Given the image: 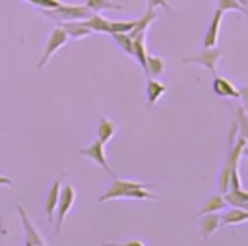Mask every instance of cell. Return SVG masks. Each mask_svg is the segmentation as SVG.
Returning <instances> with one entry per match:
<instances>
[{
    "label": "cell",
    "instance_id": "obj_1",
    "mask_svg": "<svg viewBox=\"0 0 248 246\" xmlns=\"http://www.w3.org/2000/svg\"><path fill=\"white\" fill-rule=\"evenodd\" d=\"M149 184L141 182H132V180H120L114 176L112 186L99 198V201L107 200H116V198H134V200H157L155 194L149 192Z\"/></svg>",
    "mask_w": 248,
    "mask_h": 246
},
{
    "label": "cell",
    "instance_id": "obj_2",
    "mask_svg": "<svg viewBox=\"0 0 248 246\" xmlns=\"http://www.w3.org/2000/svg\"><path fill=\"white\" fill-rule=\"evenodd\" d=\"M45 17L52 19L54 23H60V21H76V19H85L91 10L85 8V6H74V4H60L58 8H52V10H41Z\"/></svg>",
    "mask_w": 248,
    "mask_h": 246
},
{
    "label": "cell",
    "instance_id": "obj_3",
    "mask_svg": "<svg viewBox=\"0 0 248 246\" xmlns=\"http://www.w3.org/2000/svg\"><path fill=\"white\" fill-rule=\"evenodd\" d=\"M74 200H76V190H74V186H70V184L60 186V194H58V201H56V227H54L56 232L60 231V227H62V223H64L68 211L72 209Z\"/></svg>",
    "mask_w": 248,
    "mask_h": 246
},
{
    "label": "cell",
    "instance_id": "obj_4",
    "mask_svg": "<svg viewBox=\"0 0 248 246\" xmlns=\"http://www.w3.org/2000/svg\"><path fill=\"white\" fill-rule=\"evenodd\" d=\"M68 33L58 25V27H54L52 31H50V35H48V41H46V46H45V52H43V56H41V60H39V64H37V68H43L52 56H54V52L58 50V48H62L66 43H68Z\"/></svg>",
    "mask_w": 248,
    "mask_h": 246
},
{
    "label": "cell",
    "instance_id": "obj_5",
    "mask_svg": "<svg viewBox=\"0 0 248 246\" xmlns=\"http://www.w3.org/2000/svg\"><path fill=\"white\" fill-rule=\"evenodd\" d=\"M219 60H221V50L217 46H203L202 52H198L194 56H188V58H182V62H186V64H202L213 76H215V66H217Z\"/></svg>",
    "mask_w": 248,
    "mask_h": 246
},
{
    "label": "cell",
    "instance_id": "obj_6",
    "mask_svg": "<svg viewBox=\"0 0 248 246\" xmlns=\"http://www.w3.org/2000/svg\"><path fill=\"white\" fill-rule=\"evenodd\" d=\"M17 213H19V221H21V227H23V244L25 246H45V240H43L41 232L33 227V223L29 221V215L23 209L21 203H17Z\"/></svg>",
    "mask_w": 248,
    "mask_h": 246
},
{
    "label": "cell",
    "instance_id": "obj_7",
    "mask_svg": "<svg viewBox=\"0 0 248 246\" xmlns=\"http://www.w3.org/2000/svg\"><path fill=\"white\" fill-rule=\"evenodd\" d=\"M79 155L89 157V159H91V161H95L99 167H103L107 172H110L112 176H116V174L108 169V163H107V157H105V143H103L101 139H95L91 145H87V147L79 149Z\"/></svg>",
    "mask_w": 248,
    "mask_h": 246
},
{
    "label": "cell",
    "instance_id": "obj_8",
    "mask_svg": "<svg viewBox=\"0 0 248 246\" xmlns=\"http://www.w3.org/2000/svg\"><path fill=\"white\" fill-rule=\"evenodd\" d=\"M221 17H223V12L215 8V12H213V15H211V21H209V27H207V31H205L203 46H215V45H217L219 29H221Z\"/></svg>",
    "mask_w": 248,
    "mask_h": 246
},
{
    "label": "cell",
    "instance_id": "obj_9",
    "mask_svg": "<svg viewBox=\"0 0 248 246\" xmlns=\"http://www.w3.org/2000/svg\"><path fill=\"white\" fill-rule=\"evenodd\" d=\"M213 91L219 97H232L238 99V89L234 87V83L223 76H213Z\"/></svg>",
    "mask_w": 248,
    "mask_h": 246
},
{
    "label": "cell",
    "instance_id": "obj_10",
    "mask_svg": "<svg viewBox=\"0 0 248 246\" xmlns=\"http://www.w3.org/2000/svg\"><path fill=\"white\" fill-rule=\"evenodd\" d=\"M200 217H202V223H200V236H202V238H209V236L217 231V227H219V223H221V217L217 215V211L202 213Z\"/></svg>",
    "mask_w": 248,
    "mask_h": 246
},
{
    "label": "cell",
    "instance_id": "obj_11",
    "mask_svg": "<svg viewBox=\"0 0 248 246\" xmlns=\"http://www.w3.org/2000/svg\"><path fill=\"white\" fill-rule=\"evenodd\" d=\"M66 33H68V37H72V39H81V37H87L89 33H91V29L83 23V19H76V21H60L58 23Z\"/></svg>",
    "mask_w": 248,
    "mask_h": 246
},
{
    "label": "cell",
    "instance_id": "obj_12",
    "mask_svg": "<svg viewBox=\"0 0 248 246\" xmlns=\"http://www.w3.org/2000/svg\"><path fill=\"white\" fill-rule=\"evenodd\" d=\"M83 23L91 29V31H99V33H110V19H105L99 12H91Z\"/></svg>",
    "mask_w": 248,
    "mask_h": 246
},
{
    "label": "cell",
    "instance_id": "obj_13",
    "mask_svg": "<svg viewBox=\"0 0 248 246\" xmlns=\"http://www.w3.org/2000/svg\"><path fill=\"white\" fill-rule=\"evenodd\" d=\"M132 54L136 56V60L140 62V66L143 68V74L147 76V52H145V39H143V33L136 35L134 37V50ZM149 77V76H147Z\"/></svg>",
    "mask_w": 248,
    "mask_h": 246
},
{
    "label": "cell",
    "instance_id": "obj_14",
    "mask_svg": "<svg viewBox=\"0 0 248 246\" xmlns=\"http://www.w3.org/2000/svg\"><path fill=\"white\" fill-rule=\"evenodd\" d=\"M165 91L167 87L161 81H157V77H147V105L149 107L157 105V101L165 95Z\"/></svg>",
    "mask_w": 248,
    "mask_h": 246
},
{
    "label": "cell",
    "instance_id": "obj_15",
    "mask_svg": "<svg viewBox=\"0 0 248 246\" xmlns=\"http://www.w3.org/2000/svg\"><path fill=\"white\" fill-rule=\"evenodd\" d=\"M60 186H62V182L56 180V182L50 186V190H48V194H46V198H45V211H46L48 221H52V217H54V209H56V201H58Z\"/></svg>",
    "mask_w": 248,
    "mask_h": 246
},
{
    "label": "cell",
    "instance_id": "obj_16",
    "mask_svg": "<svg viewBox=\"0 0 248 246\" xmlns=\"http://www.w3.org/2000/svg\"><path fill=\"white\" fill-rule=\"evenodd\" d=\"M155 21V10L153 8H147V12L143 14V17H140L138 21H136V25H134V29L130 31V37L134 39L136 35H140V33H145V29L151 25Z\"/></svg>",
    "mask_w": 248,
    "mask_h": 246
},
{
    "label": "cell",
    "instance_id": "obj_17",
    "mask_svg": "<svg viewBox=\"0 0 248 246\" xmlns=\"http://www.w3.org/2000/svg\"><path fill=\"white\" fill-rule=\"evenodd\" d=\"M114 134H116V124L112 120H108V118H101L99 120V128H97V139L107 143Z\"/></svg>",
    "mask_w": 248,
    "mask_h": 246
},
{
    "label": "cell",
    "instance_id": "obj_18",
    "mask_svg": "<svg viewBox=\"0 0 248 246\" xmlns=\"http://www.w3.org/2000/svg\"><path fill=\"white\" fill-rule=\"evenodd\" d=\"M248 219V211L242 207H232L229 209L223 217H221V225H236V223H244Z\"/></svg>",
    "mask_w": 248,
    "mask_h": 246
},
{
    "label": "cell",
    "instance_id": "obj_19",
    "mask_svg": "<svg viewBox=\"0 0 248 246\" xmlns=\"http://www.w3.org/2000/svg\"><path fill=\"white\" fill-rule=\"evenodd\" d=\"M165 72V62L161 56L147 54V76L149 77H159Z\"/></svg>",
    "mask_w": 248,
    "mask_h": 246
},
{
    "label": "cell",
    "instance_id": "obj_20",
    "mask_svg": "<svg viewBox=\"0 0 248 246\" xmlns=\"http://www.w3.org/2000/svg\"><path fill=\"white\" fill-rule=\"evenodd\" d=\"M223 207H227V201H225V198H223V194H215V196H211L205 203H203V207L200 209V213H198V217L202 215V213H211V211H219V209H223Z\"/></svg>",
    "mask_w": 248,
    "mask_h": 246
},
{
    "label": "cell",
    "instance_id": "obj_21",
    "mask_svg": "<svg viewBox=\"0 0 248 246\" xmlns=\"http://www.w3.org/2000/svg\"><path fill=\"white\" fill-rule=\"evenodd\" d=\"M85 8H89L91 12H103V10H122L120 4H114L110 0H87Z\"/></svg>",
    "mask_w": 248,
    "mask_h": 246
},
{
    "label": "cell",
    "instance_id": "obj_22",
    "mask_svg": "<svg viewBox=\"0 0 248 246\" xmlns=\"http://www.w3.org/2000/svg\"><path fill=\"white\" fill-rule=\"evenodd\" d=\"M110 35H112V39L118 43V46L126 54H132V50H134V39L130 37V33H110Z\"/></svg>",
    "mask_w": 248,
    "mask_h": 246
},
{
    "label": "cell",
    "instance_id": "obj_23",
    "mask_svg": "<svg viewBox=\"0 0 248 246\" xmlns=\"http://www.w3.org/2000/svg\"><path fill=\"white\" fill-rule=\"evenodd\" d=\"M229 188H231V169L225 163L219 172V178H217V190H219V194H225Z\"/></svg>",
    "mask_w": 248,
    "mask_h": 246
},
{
    "label": "cell",
    "instance_id": "obj_24",
    "mask_svg": "<svg viewBox=\"0 0 248 246\" xmlns=\"http://www.w3.org/2000/svg\"><path fill=\"white\" fill-rule=\"evenodd\" d=\"M217 10H221V12L236 10V12H240V14H246V8H244L238 0H217Z\"/></svg>",
    "mask_w": 248,
    "mask_h": 246
},
{
    "label": "cell",
    "instance_id": "obj_25",
    "mask_svg": "<svg viewBox=\"0 0 248 246\" xmlns=\"http://www.w3.org/2000/svg\"><path fill=\"white\" fill-rule=\"evenodd\" d=\"M136 25V19H126V21H110V33H130Z\"/></svg>",
    "mask_w": 248,
    "mask_h": 246
},
{
    "label": "cell",
    "instance_id": "obj_26",
    "mask_svg": "<svg viewBox=\"0 0 248 246\" xmlns=\"http://www.w3.org/2000/svg\"><path fill=\"white\" fill-rule=\"evenodd\" d=\"M25 2H29L31 6H35L39 10H52V8H58L62 4L60 0H25Z\"/></svg>",
    "mask_w": 248,
    "mask_h": 246
},
{
    "label": "cell",
    "instance_id": "obj_27",
    "mask_svg": "<svg viewBox=\"0 0 248 246\" xmlns=\"http://www.w3.org/2000/svg\"><path fill=\"white\" fill-rule=\"evenodd\" d=\"M145 2H147V6H149V8H157V6H161V8H165V10H169V8H170L167 0H145Z\"/></svg>",
    "mask_w": 248,
    "mask_h": 246
},
{
    "label": "cell",
    "instance_id": "obj_28",
    "mask_svg": "<svg viewBox=\"0 0 248 246\" xmlns=\"http://www.w3.org/2000/svg\"><path fill=\"white\" fill-rule=\"evenodd\" d=\"M238 99H242V103H244V105L248 103V85H246V87H242V89H238Z\"/></svg>",
    "mask_w": 248,
    "mask_h": 246
},
{
    "label": "cell",
    "instance_id": "obj_29",
    "mask_svg": "<svg viewBox=\"0 0 248 246\" xmlns=\"http://www.w3.org/2000/svg\"><path fill=\"white\" fill-rule=\"evenodd\" d=\"M10 184H12V180L8 176H2L0 174V186H10Z\"/></svg>",
    "mask_w": 248,
    "mask_h": 246
},
{
    "label": "cell",
    "instance_id": "obj_30",
    "mask_svg": "<svg viewBox=\"0 0 248 246\" xmlns=\"http://www.w3.org/2000/svg\"><path fill=\"white\" fill-rule=\"evenodd\" d=\"M126 246H143V242L141 240H132V242H124Z\"/></svg>",
    "mask_w": 248,
    "mask_h": 246
},
{
    "label": "cell",
    "instance_id": "obj_31",
    "mask_svg": "<svg viewBox=\"0 0 248 246\" xmlns=\"http://www.w3.org/2000/svg\"><path fill=\"white\" fill-rule=\"evenodd\" d=\"M242 155H244V157H248V147H244V149H242Z\"/></svg>",
    "mask_w": 248,
    "mask_h": 246
},
{
    "label": "cell",
    "instance_id": "obj_32",
    "mask_svg": "<svg viewBox=\"0 0 248 246\" xmlns=\"http://www.w3.org/2000/svg\"><path fill=\"white\" fill-rule=\"evenodd\" d=\"M238 2H240L242 6H246V4H248V0H238Z\"/></svg>",
    "mask_w": 248,
    "mask_h": 246
},
{
    "label": "cell",
    "instance_id": "obj_33",
    "mask_svg": "<svg viewBox=\"0 0 248 246\" xmlns=\"http://www.w3.org/2000/svg\"><path fill=\"white\" fill-rule=\"evenodd\" d=\"M244 107H246V112H248V103H246V105H244Z\"/></svg>",
    "mask_w": 248,
    "mask_h": 246
}]
</instances>
